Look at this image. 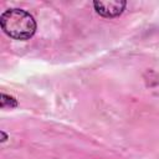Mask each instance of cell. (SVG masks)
<instances>
[{"label": "cell", "mask_w": 159, "mask_h": 159, "mask_svg": "<svg viewBox=\"0 0 159 159\" xmlns=\"http://www.w3.org/2000/svg\"><path fill=\"white\" fill-rule=\"evenodd\" d=\"M2 31L14 40H29L36 32L34 16L24 9H9L0 16Z\"/></svg>", "instance_id": "6da1fadb"}, {"label": "cell", "mask_w": 159, "mask_h": 159, "mask_svg": "<svg viewBox=\"0 0 159 159\" xmlns=\"http://www.w3.org/2000/svg\"><path fill=\"white\" fill-rule=\"evenodd\" d=\"M127 6L125 1L109 0V1H93V7L96 12L102 17H117L119 16Z\"/></svg>", "instance_id": "7a4b0ae2"}, {"label": "cell", "mask_w": 159, "mask_h": 159, "mask_svg": "<svg viewBox=\"0 0 159 159\" xmlns=\"http://www.w3.org/2000/svg\"><path fill=\"white\" fill-rule=\"evenodd\" d=\"M0 106L1 108H14L17 106V101L5 93H1V101H0Z\"/></svg>", "instance_id": "3957f363"}]
</instances>
